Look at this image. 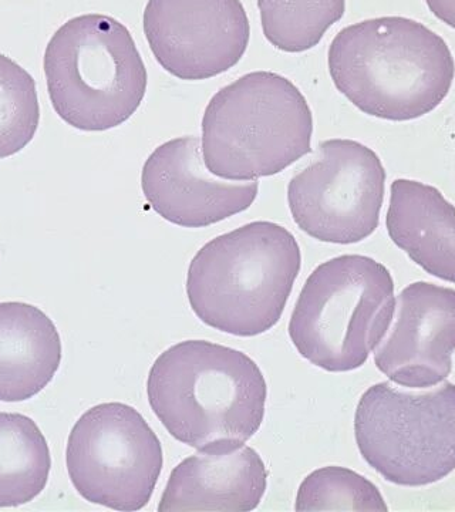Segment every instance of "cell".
<instances>
[{
  "label": "cell",
  "mask_w": 455,
  "mask_h": 512,
  "mask_svg": "<svg viewBox=\"0 0 455 512\" xmlns=\"http://www.w3.org/2000/svg\"><path fill=\"white\" fill-rule=\"evenodd\" d=\"M147 396L175 440L201 453H225L261 429L268 387L255 360L241 350L185 340L155 359Z\"/></svg>",
  "instance_id": "cell-1"
},
{
  "label": "cell",
  "mask_w": 455,
  "mask_h": 512,
  "mask_svg": "<svg viewBox=\"0 0 455 512\" xmlns=\"http://www.w3.org/2000/svg\"><path fill=\"white\" fill-rule=\"evenodd\" d=\"M336 89L367 116L420 119L450 93L455 63L443 37L416 20L386 16L340 30L329 47Z\"/></svg>",
  "instance_id": "cell-2"
},
{
  "label": "cell",
  "mask_w": 455,
  "mask_h": 512,
  "mask_svg": "<svg viewBox=\"0 0 455 512\" xmlns=\"http://www.w3.org/2000/svg\"><path fill=\"white\" fill-rule=\"evenodd\" d=\"M301 268L291 231L251 222L212 239L192 258L188 301L197 318L219 332L262 335L281 320Z\"/></svg>",
  "instance_id": "cell-3"
},
{
  "label": "cell",
  "mask_w": 455,
  "mask_h": 512,
  "mask_svg": "<svg viewBox=\"0 0 455 512\" xmlns=\"http://www.w3.org/2000/svg\"><path fill=\"white\" fill-rule=\"evenodd\" d=\"M312 111L278 73L254 72L222 87L202 117L201 150L212 174L254 181L282 173L312 151Z\"/></svg>",
  "instance_id": "cell-4"
},
{
  "label": "cell",
  "mask_w": 455,
  "mask_h": 512,
  "mask_svg": "<svg viewBox=\"0 0 455 512\" xmlns=\"http://www.w3.org/2000/svg\"><path fill=\"white\" fill-rule=\"evenodd\" d=\"M47 92L57 116L77 130L107 131L143 103L147 69L130 30L106 15L77 16L46 47Z\"/></svg>",
  "instance_id": "cell-5"
},
{
  "label": "cell",
  "mask_w": 455,
  "mask_h": 512,
  "mask_svg": "<svg viewBox=\"0 0 455 512\" xmlns=\"http://www.w3.org/2000/svg\"><path fill=\"white\" fill-rule=\"evenodd\" d=\"M394 305L393 276L386 266L369 256H336L306 279L289 320V336L313 366L352 372L379 345Z\"/></svg>",
  "instance_id": "cell-6"
},
{
  "label": "cell",
  "mask_w": 455,
  "mask_h": 512,
  "mask_svg": "<svg viewBox=\"0 0 455 512\" xmlns=\"http://www.w3.org/2000/svg\"><path fill=\"white\" fill-rule=\"evenodd\" d=\"M355 436L364 461L389 483L443 480L455 470V384L421 392L373 384L357 404Z\"/></svg>",
  "instance_id": "cell-7"
},
{
  "label": "cell",
  "mask_w": 455,
  "mask_h": 512,
  "mask_svg": "<svg viewBox=\"0 0 455 512\" xmlns=\"http://www.w3.org/2000/svg\"><path fill=\"white\" fill-rule=\"evenodd\" d=\"M67 473L77 493L110 510H143L163 470V447L134 407L101 403L76 421L67 440Z\"/></svg>",
  "instance_id": "cell-8"
},
{
  "label": "cell",
  "mask_w": 455,
  "mask_h": 512,
  "mask_svg": "<svg viewBox=\"0 0 455 512\" xmlns=\"http://www.w3.org/2000/svg\"><path fill=\"white\" fill-rule=\"evenodd\" d=\"M386 171L379 156L359 141H323L319 157L288 185L293 221L309 237L329 244H357L380 222Z\"/></svg>",
  "instance_id": "cell-9"
},
{
  "label": "cell",
  "mask_w": 455,
  "mask_h": 512,
  "mask_svg": "<svg viewBox=\"0 0 455 512\" xmlns=\"http://www.w3.org/2000/svg\"><path fill=\"white\" fill-rule=\"evenodd\" d=\"M143 25L160 66L187 82L237 66L251 37L241 0H148Z\"/></svg>",
  "instance_id": "cell-10"
},
{
  "label": "cell",
  "mask_w": 455,
  "mask_h": 512,
  "mask_svg": "<svg viewBox=\"0 0 455 512\" xmlns=\"http://www.w3.org/2000/svg\"><path fill=\"white\" fill-rule=\"evenodd\" d=\"M454 350L455 291L420 281L397 296L374 363L399 386L428 389L450 376Z\"/></svg>",
  "instance_id": "cell-11"
},
{
  "label": "cell",
  "mask_w": 455,
  "mask_h": 512,
  "mask_svg": "<svg viewBox=\"0 0 455 512\" xmlns=\"http://www.w3.org/2000/svg\"><path fill=\"white\" fill-rule=\"evenodd\" d=\"M141 188L151 208L182 228H205L248 210L258 180L235 183L208 170L198 137H180L155 148L144 163Z\"/></svg>",
  "instance_id": "cell-12"
},
{
  "label": "cell",
  "mask_w": 455,
  "mask_h": 512,
  "mask_svg": "<svg viewBox=\"0 0 455 512\" xmlns=\"http://www.w3.org/2000/svg\"><path fill=\"white\" fill-rule=\"evenodd\" d=\"M266 487L268 471L254 448L200 451L174 468L158 511H254Z\"/></svg>",
  "instance_id": "cell-13"
},
{
  "label": "cell",
  "mask_w": 455,
  "mask_h": 512,
  "mask_svg": "<svg viewBox=\"0 0 455 512\" xmlns=\"http://www.w3.org/2000/svg\"><path fill=\"white\" fill-rule=\"evenodd\" d=\"M386 227L411 261L455 284V207L440 190L420 181H394Z\"/></svg>",
  "instance_id": "cell-14"
},
{
  "label": "cell",
  "mask_w": 455,
  "mask_h": 512,
  "mask_svg": "<svg viewBox=\"0 0 455 512\" xmlns=\"http://www.w3.org/2000/svg\"><path fill=\"white\" fill-rule=\"evenodd\" d=\"M60 363L62 340L52 319L29 303H0V402L32 399Z\"/></svg>",
  "instance_id": "cell-15"
},
{
  "label": "cell",
  "mask_w": 455,
  "mask_h": 512,
  "mask_svg": "<svg viewBox=\"0 0 455 512\" xmlns=\"http://www.w3.org/2000/svg\"><path fill=\"white\" fill-rule=\"evenodd\" d=\"M50 470L49 444L36 421L0 412V508L35 500L45 490Z\"/></svg>",
  "instance_id": "cell-16"
},
{
  "label": "cell",
  "mask_w": 455,
  "mask_h": 512,
  "mask_svg": "<svg viewBox=\"0 0 455 512\" xmlns=\"http://www.w3.org/2000/svg\"><path fill=\"white\" fill-rule=\"evenodd\" d=\"M258 8L268 42L282 52L302 53L343 18L346 0H258Z\"/></svg>",
  "instance_id": "cell-17"
},
{
  "label": "cell",
  "mask_w": 455,
  "mask_h": 512,
  "mask_svg": "<svg viewBox=\"0 0 455 512\" xmlns=\"http://www.w3.org/2000/svg\"><path fill=\"white\" fill-rule=\"evenodd\" d=\"M39 123L35 79L15 60L0 53V160L28 147Z\"/></svg>",
  "instance_id": "cell-18"
},
{
  "label": "cell",
  "mask_w": 455,
  "mask_h": 512,
  "mask_svg": "<svg viewBox=\"0 0 455 512\" xmlns=\"http://www.w3.org/2000/svg\"><path fill=\"white\" fill-rule=\"evenodd\" d=\"M296 511H387L379 488L356 471L329 466L310 473L296 494Z\"/></svg>",
  "instance_id": "cell-19"
},
{
  "label": "cell",
  "mask_w": 455,
  "mask_h": 512,
  "mask_svg": "<svg viewBox=\"0 0 455 512\" xmlns=\"http://www.w3.org/2000/svg\"><path fill=\"white\" fill-rule=\"evenodd\" d=\"M426 3L437 19L455 29V0H426Z\"/></svg>",
  "instance_id": "cell-20"
}]
</instances>
